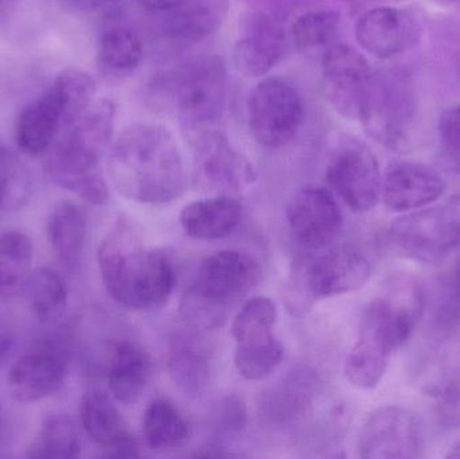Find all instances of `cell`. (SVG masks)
Segmentation results:
<instances>
[{"instance_id":"1","label":"cell","mask_w":460,"mask_h":459,"mask_svg":"<svg viewBox=\"0 0 460 459\" xmlns=\"http://www.w3.org/2000/svg\"><path fill=\"white\" fill-rule=\"evenodd\" d=\"M107 174L119 194L140 204L174 201L188 182L180 143L155 123H134L119 134L108 150Z\"/></svg>"},{"instance_id":"2","label":"cell","mask_w":460,"mask_h":459,"mask_svg":"<svg viewBox=\"0 0 460 459\" xmlns=\"http://www.w3.org/2000/svg\"><path fill=\"white\" fill-rule=\"evenodd\" d=\"M97 263L111 298L126 309L164 306L177 285L172 261L147 250L126 220H119L100 243Z\"/></svg>"},{"instance_id":"3","label":"cell","mask_w":460,"mask_h":459,"mask_svg":"<svg viewBox=\"0 0 460 459\" xmlns=\"http://www.w3.org/2000/svg\"><path fill=\"white\" fill-rule=\"evenodd\" d=\"M116 107L100 99L49 148L45 172L51 182L91 205H104L110 189L102 175V156L112 145Z\"/></svg>"},{"instance_id":"4","label":"cell","mask_w":460,"mask_h":459,"mask_svg":"<svg viewBox=\"0 0 460 459\" xmlns=\"http://www.w3.org/2000/svg\"><path fill=\"white\" fill-rule=\"evenodd\" d=\"M261 278L259 261L240 251H218L208 256L183 296L182 314L199 328L212 329L226 317V309L245 296Z\"/></svg>"},{"instance_id":"5","label":"cell","mask_w":460,"mask_h":459,"mask_svg":"<svg viewBox=\"0 0 460 459\" xmlns=\"http://www.w3.org/2000/svg\"><path fill=\"white\" fill-rule=\"evenodd\" d=\"M170 85L188 139L216 128L228 105V75L223 58L202 56L188 62L172 75Z\"/></svg>"},{"instance_id":"6","label":"cell","mask_w":460,"mask_h":459,"mask_svg":"<svg viewBox=\"0 0 460 459\" xmlns=\"http://www.w3.org/2000/svg\"><path fill=\"white\" fill-rule=\"evenodd\" d=\"M416 110L418 97L407 75L375 73L359 121L373 139L385 147L402 150L410 142Z\"/></svg>"},{"instance_id":"7","label":"cell","mask_w":460,"mask_h":459,"mask_svg":"<svg viewBox=\"0 0 460 459\" xmlns=\"http://www.w3.org/2000/svg\"><path fill=\"white\" fill-rule=\"evenodd\" d=\"M249 131L259 145L280 148L288 145L305 121V104L297 89L279 77L262 78L246 100Z\"/></svg>"},{"instance_id":"8","label":"cell","mask_w":460,"mask_h":459,"mask_svg":"<svg viewBox=\"0 0 460 459\" xmlns=\"http://www.w3.org/2000/svg\"><path fill=\"white\" fill-rule=\"evenodd\" d=\"M388 237L400 255L438 264L460 247V216L450 207L413 210L392 223Z\"/></svg>"},{"instance_id":"9","label":"cell","mask_w":460,"mask_h":459,"mask_svg":"<svg viewBox=\"0 0 460 459\" xmlns=\"http://www.w3.org/2000/svg\"><path fill=\"white\" fill-rule=\"evenodd\" d=\"M326 180L354 212L365 213L378 204L383 175L373 151L354 137H342L329 156Z\"/></svg>"},{"instance_id":"10","label":"cell","mask_w":460,"mask_h":459,"mask_svg":"<svg viewBox=\"0 0 460 459\" xmlns=\"http://www.w3.org/2000/svg\"><path fill=\"white\" fill-rule=\"evenodd\" d=\"M372 264L354 248H334L302 259L295 266L294 287L303 301L329 298L358 290L369 280Z\"/></svg>"},{"instance_id":"11","label":"cell","mask_w":460,"mask_h":459,"mask_svg":"<svg viewBox=\"0 0 460 459\" xmlns=\"http://www.w3.org/2000/svg\"><path fill=\"white\" fill-rule=\"evenodd\" d=\"M194 153V183L212 196H234L256 182L253 164L217 128L189 139Z\"/></svg>"},{"instance_id":"12","label":"cell","mask_w":460,"mask_h":459,"mask_svg":"<svg viewBox=\"0 0 460 459\" xmlns=\"http://www.w3.org/2000/svg\"><path fill=\"white\" fill-rule=\"evenodd\" d=\"M375 73L361 51L334 43L322 56V89L332 110L343 118L359 120Z\"/></svg>"},{"instance_id":"13","label":"cell","mask_w":460,"mask_h":459,"mask_svg":"<svg viewBox=\"0 0 460 459\" xmlns=\"http://www.w3.org/2000/svg\"><path fill=\"white\" fill-rule=\"evenodd\" d=\"M357 450L359 457L367 459L420 457L423 437L418 420L402 407H380L365 420Z\"/></svg>"},{"instance_id":"14","label":"cell","mask_w":460,"mask_h":459,"mask_svg":"<svg viewBox=\"0 0 460 459\" xmlns=\"http://www.w3.org/2000/svg\"><path fill=\"white\" fill-rule=\"evenodd\" d=\"M354 32L362 50L376 58L389 59L418 45L423 22L408 8L384 5L362 13Z\"/></svg>"},{"instance_id":"15","label":"cell","mask_w":460,"mask_h":459,"mask_svg":"<svg viewBox=\"0 0 460 459\" xmlns=\"http://www.w3.org/2000/svg\"><path fill=\"white\" fill-rule=\"evenodd\" d=\"M287 217L292 236L308 250H323L342 231V213L334 196L319 186H308L297 191L289 204Z\"/></svg>"},{"instance_id":"16","label":"cell","mask_w":460,"mask_h":459,"mask_svg":"<svg viewBox=\"0 0 460 459\" xmlns=\"http://www.w3.org/2000/svg\"><path fill=\"white\" fill-rule=\"evenodd\" d=\"M66 377V360L56 345L43 342L24 353L8 372L11 398L19 403H35L61 390Z\"/></svg>"},{"instance_id":"17","label":"cell","mask_w":460,"mask_h":459,"mask_svg":"<svg viewBox=\"0 0 460 459\" xmlns=\"http://www.w3.org/2000/svg\"><path fill=\"white\" fill-rule=\"evenodd\" d=\"M72 124L66 99L53 83L19 115L15 126L16 146L26 155H43L56 142L57 135Z\"/></svg>"},{"instance_id":"18","label":"cell","mask_w":460,"mask_h":459,"mask_svg":"<svg viewBox=\"0 0 460 459\" xmlns=\"http://www.w3.org/2000/svg\"><path fill=\"white\" fill-rule=\"evenodd\" d=\"M446 191L447 183L431 167L416 162H400L386 172L381 197L394 212H413L434 204Z\"/></svg>"},{"instance_id":"19","label":"cell","mask_w":460,"mask_h":459,"mask_svg":"<svg viewBox=\"0 0 460 459\" xmlns=\"http://www.w3.org/2000/svg\"><path fill=\"white\" fill-rule=\"evenodd\" d=\"M287 50L283 27L267 15H257L251 31L233 48V64L246 77H264L283 58Z\"/></svg>"},{"instance_id":"20","label":"cell","mask_w":460,"mask_h":459,"mask_svg":"<svg viewBox=\"0 0 460 459\" xmlns=\"http://www.w3.org/2000/svg\"><path fill=\"white\" fill-rule=\"evenodd\" d=\"M243 217V207L234 196H212L186 205L180 221L188 236L217 240L232 234Z\"/></svg>"},{"instance_id":"21","label":"cell","mask_w":460,"mask_h":459,"mask_svg":"<svg viewBox=\"0 0 460 459\" xmlns=\"http://www.w3.org/2000/svg\"><path fill=\"white\" fill-rule=\"evenodd\" d=\"M80 415L84 430L94 444L107 450V457H112L134 441L118 407L102 391H91L84 395Z\"/></svg>"},{"instance_id":"22","label":"cell","mask_w":460,"mask_h":459,"mask_svg":"<svg viewBox=\"0 0 460 459\" xmlns=\"http://www.w3.org/2000/svg\"><path fill=\"white\" fill-rule=\"evenodd\" d=\"M150 375V357L139 345L123 341L113 348L108 384L113 399L119 403H137L147 387Z\"/></svg>"},{"instance_id":"23","label":"cell","mask_w":460,"mask_h":459,"mask_svg":"<svg viewBox=\"0 0 460 459\" xmlns=\"http://www.w3.org/2000/svg\"><path fill=\"white\" fill-rule=\"evenodd\" d=\"M48 237L59 263L73 269L80 264L86 239V217L75 202L61 201L51 210Z\"/></svg>"},{"instance_id":"24","label":"cell","mask_w":460,"mask_h":459,"mask_svg":"<svg viewBox=\"0 0 460 459\" xmlns=\"http://www.w3.org/2000/svg\"><path fill=\"white\" fill-rule=\"evenodd\" d=\"M32 243L22 232L0 234V296L23 293L32 269Z\"/></svg>"},{"instance_id":"25","label":"cell","mask_w":460,"mask_h":459,"mask_svg":"<svg viewBox=\"0 0 460 459\" xmlns=\"http://www.w3.org/2000/svg\"><path fill=\"white\" fill-rule=\"evenodd\" d=\"M23 293H26L32 314L42 323L58 320L69 302L66 282L58 272L48 267L31 272Z\"/></svg>"},{"instance_id":"26","label":"cell","mask_w":460,"mask_h":459,"mask_svg":"<svg viewBox=\"0 0 460 459\" xmlns=\"http://www.w3.org/2000/svg\"><path fill=\"white\" fill-rule=\"evenodd\" d=\"M166 13L164 34L172 42L181 45L201 42L217 29V16L209 5L199 0H183Z\"/></svg>"},{"instance_id":"27","label":"cell","mask_w":460,"mask_h":459,"mask_svg":"<svg viewBox=\"0 0 460 459\" xmlns=\"http://www.w3.org/2000/svg\"><path fill=\"white\" fill-rule=\"evenodd\" d=\"M341 15L329 8L307 11L295 19L291 27L292 42L305 56H323L335 43L340 32Z\"/></svg>"},{"instance_id":"28","label":"cell","mask_w":460,"mask_h":459,"mask_svg":"<svg viewBox=\"0 0 460 459\" xmlns=\"http://www.w3.org/2000/svg\"><path fill=\"white\" fill-rule=\"evenodd\" d=\"M143 430L148 446L154 450H169L188 439L190 428L180 410L167 401L156 399L147 407L143 418Z\"/></svg>"},{"instance_id":"29","label":"cell","mask_w":460,"mask_h":459,"mask_svg":"<svg viewBox=\"0 0 460 459\" xmlns=\"http://www.w3.org/2000/svg\"><path fill=\"white\" fill-rule=\"evenodd\" d=\"M143 57L142 40L128 27H112L100 40L99 62L111 75H131L142 64Z\"/></svg>"},{"instance_id":"30","label":"cell","mask_w":460,"mask_h":459,"mask_svg":"<svg viewBox=\"0 0 460 459\" xmlns=\"http://www.w3.org/2000/svg\"><path fill=\"white\" fill-rule=\"evenodd\" d=\"M80 433L75 420L67 415H51L43 420L27 455L40 459H72L80 455Z\"/></svg>"},{"instance_id":"31","label":"cell","mask_w":460,"mask_h":459,"mask_svg":"<svg viewBox=\"0 0 460 459\" xmlns=\"http://www.w3.org/2000/svg\"><path fill=\"white\" fill-rule=\"evenodd\" d=\"M167 366L174 384L188 395H197L209 383V355L199 345H177L170 353Z\"/></svg>"},{"instance_id":"32","label":"cell","mask_w":460,"mask_h":459,"mask_svg":"<svg viewBox=\"0 0 460 459\" xmlns=\"http://www.w3.org/2000/svg\"><path fill=\"white\" fill-rule=\"evenodd\" d=\"M283 357V345L275 334L235 344V368L243 379L251 382L270 376Z\"/></svg>"},{"instance_id":"33","label":"cell","mask_w":460,"mask_h":459,"mask_svg":"<svg viewBox=\"0 0 460 459\" xmlns=\"http://www.w3.org/2000/svg\"><path fill=\"white\" fill-rule=\"evenodd\" d=\"M31 174L26 164L0 146V218L22 209L31 196Z\"/></svg>"},{"instance_id":"34","label":"cell","mask_w":460,"mask_h":459,"mask_svg":"<svg viewBox=\"0 0 460 459\" xmlns=\"http://www.w3.org/2000/svg\"><path fill=\"white\" fill-rule=\"evenodd\" d=\"M391 355L377 345L358 337L345 363V376L361 390H372L383 380Z\"/></svg>"},{"instance_id":"35","label":"cell","mask_w":460,"mask_h":459,"mask_svg":"<svg viewBox=\"0 0 460 459\" xmlns=\"http://www.w3.org/2000/svg\"><path fill=\"white\" fill-rule=\"evenodd\" d=\"M278 320V309L272 299L254 296L238 310L233 318L230 333L235 342L272 334L273 325Z\"/></svg>"},{"instance_id":"36","label":"cell","mask_w":460,"mask_h":459,"mask_svg":"<svg viewBox=\"0 0 460 459\" xmlns=\"http://www.w3.org/2000/svg\"><path fill=\"white\" fill-rule=\"evenodd\" d=\"M443 158L454 172H460V105L448 108L438 124Z\"/></svg>"},{"instance_id":"37","label":"cell","mask_w":460,"mask_h":459,"mask_svg":"<svg viewBox=\"0 0 460 459\" xmlns=\"http://www.w3.org/2000/svg\"><path fill=\"white\" fill-rule=\"evenodd\" d=\"M61 2L72 10L92 13V11L100 10V8L118 2V0H61Z\"/></svg>"},{"instance_id":"38","label":"cell","mask_w":460,"mask_h":459,"mask_svg":"<svg viewBox=\"0 0 460 459\" xmlns=\"http://www.w3.org/2000/svg\"><path fill=\"white\" fill-rule=\"evenodd\" d=\"M139 2L140 4L145 5L146 8L166 13V11L177 7L183 0H139Z\"/></svg>"},{"instance_id":"39","label":"cell","mask_w":460,"mask_h":459,"mask_svg":"<svg viewBox=\"0 0 460 459\" xmlns=\"http://www.w3.org/2000/svg\"><path fill=\"white\" fill-rule=\"evenodd\" d=\"M450 291L454 304L460 307V258L451 272Z\"/></svg>"},{"instance_id":"40","label":"cell","mask_w":460,"mask_h":459,"mask_svg":"<svg viewBox=\"0 0 460 459\" xmlns=\"http://www.w3.org/2000/svg\"><path fill=\"white\" fill-rule=\"evenodd\" d=\"M5 436H7V422H5L4 410L0 404V449L4 445Z\"/></svg>"},{"instance_id":"41","label":"cell","mask_w":460,"mask_h":459,"mask_svg":"<svg viewBox=\"0 0 460 459\" xmlns=\"http://www.w3.org/2000/svg\"><path fill=\"white\" fill-rule=\"evenodd\" d=\"M446 457L460 458V439L459 441H456L453 446L450 447V450H448L447 455H446Z\"/></svg>"}]
</instances>
